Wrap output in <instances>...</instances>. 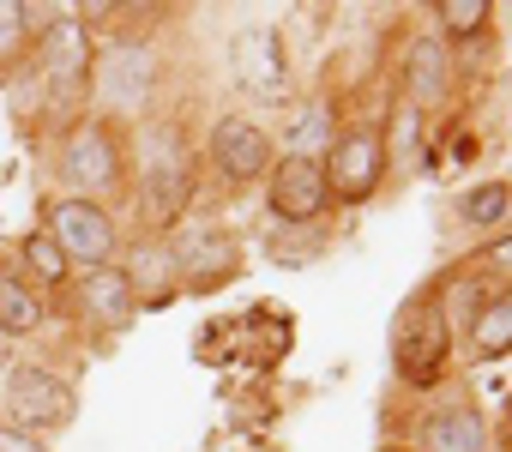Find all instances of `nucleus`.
Returning a JSON list of instances; mask_svg holds the SVG:
<instances>
[{"instance_id": "13", "label": "nucleus", "mask_w": 512, "mask_h": 452, "mask_svg": "<svg viewBox=\"0 0 512 452\" xmlns=\"http://www.w3.org/2000/svg\"><path fill=\"white\" fill-rule=\"evenodd\" d=\"M151 85H157V55L151 49H115L109 55V73H103V97L115 103V109H139L145 97H151Z\"/></svg>"}, {"instance_id": "15", "label": "nucleus", "mask_w": 512, "mask_h": 452, "mask_svg": "<svg viewBox=\"0 0 512 452\" xmlns=\"http://www.w3.org/2000/svg\"><path fill=\"white\" fill-rule=\"evenodd\" d=\"M79 302H85V314H91V320H103L109 332H121V326L139 314V302H133V290H127V278H121L115 266H97V272H85V284H79Z\"/></svg>"}, {"instance_id": "22", "label": "nucleus", "mask_w": 512, "mask_h": 452, "mask_svg": "<svg viewBox=\"0 0 512 452\" xmlns=\"http://www.w3.org/2000/svg\"><path fill=\"white\" fill-rule=\"evenodd\" d=\"M25 19H31V7H13V0H0V55H13V49L25 43V31H31Z\"/></svg>"}, {"instance_id": "21", "label": "nucleus", "mask_w": 512, "mask_h": 452, "mask_svg": "<svg viewBox=\"0 0 512 452\" xmlns=\"http://www.w3.org/2000/svg\"><path fill=\"white\" fill-rule=\"evenodd\" d=\"M434 19L446 25V37H476L488 25V0H434Z\"/></svg>"}, {"instance_id": "4", "label": "nucleus", "mask_w": 512, "mask_h": 452, "mask_svg": "<svg viewBox=\"0 0 512 452\" xmlns=\"http://www.w3.org/2000/svg\"><path fill=\"white\" fill-rule=\"evenodd\" d=\"M229 61H235V79H241L247 97L284 103L290 67H284V37H278V25H247V31L229 43Z\"/></svg>"}, {"instance_id": "9", "label": "nucleus", "mask_w": 512, "mask_h": 452, "mask_svg": "<svg viewBox=\"0 0 512 452\" xmlns=\"http://www.w3.org/2000/svg\"><path fill=\"white\" fill-rule=\"evenodd\" d=\"M211 163H217V175L223 181H260V175H272V139L253 127V121H217L211 127Z\"/></svg>"}, {"instance_id": "18", "label": "nucleus", "mask_w": 512, "mask_h": 452, "mask_svg": "<svg viewBox=\"0 0 512 452\" xmlns=\"http://www.w3.org/2000/svg\"><path fill=\"white\" fill-rule=\"evenodd\" d=\"M37 326H43L37 296H31L13 272H0V338H25V332H37Z\"/></svg>"}, {"instance_id": "16", "label": "nucleus", "mask_w": 512, "mask_h": 452, "mask_svg": "<svg viewBox=\"0 0 512 452\" xmlns=\"http://www.w3.org/2000/svg\"><path fill=\"white\" fill-rule=\"evenodd\" d=\"M452 85V67H446V49L434 37H416L410 43V61H404V91L410 103H440Z\"/></svg>"}, {"instance_id": "14", "label": "nucleus", "mask_w": 512, "mask_h": 452, "mask_svg": "<svg viewBox=\"0 0 512 452\" xmlns=\"http://www.w3.org/2000/svg\"><path fill=\"white\" fill-rule=\"evenodd\" d=\"M422 452H488V428L476 404H446L422 428Z\"/></svg>"}, {"instance_id": "11", "label": "nucleus", "mask_w": 512, "mask_h": 452, "mask_svg": "<svg viewBox=\"0 0 512 452\" xmlns=\"http://www.w3.org/2000/svg\"><path fill=\"white\" fill-rule=\"evenodd\" d=\"M121 278H127V290H133L139 308H163V302H175V290H181V272H175L169 242H139Z\"/></svg>"}, {"instance_id": "23", "label": "nucleus", "mask_w": 512, "mask_h": 452, "mask_svg": "<svg viewBox=\"0 0 512 452\" xmlns=\"http://www.w3.org/2000/svg\"><path fill=\"white\" fill-rule=\"evenodd\" d=\"M0 452H49L37 434H19L13 422H0Z\"/></svg>"}, {"instance_id": "25", "label": "nucleus", "mask_w": 512, "mask_h": 452, "mask_svg": "<svg viewBox=\"0 0 512 452\" xmlns=\"http://www.w3.org/2000/svg\"><path fill=\"white\" fill-rule=\"evenodd\" d=\"M386 452H404V446H386Z\"/></svg>"}, {"instance_id": "5", "label": "nucleus", "mask_w": 512, "mask_h": 452, "mask_svg": "<svg viewBox=\"0 0 512 452\" xmlns=\"http://www.w3.org/2000/svg\"><path fill=\"white\" fill-rule=\"evenodd\" d=\"M320 169H326V187H332L344 205H362V199L380 187V169H386V139H380V133H368V127H362V133H344Z\"/></svg>"}, {"instance_id": "20", "label": "nucleus", "mask_w": 512, "mask_h": 452, "mask_svg": "<svg viewBox=\"0 0 512 452\" xmlns=\"http://www.w3.org/2000/svg\"><path fill=\"white\" fill-rule=\"evenodd\" d=\"M506 205H512V187H506V181H482V187H470V193L458 199L464 223H500Z\"/></svg>"}, {"instance_id": "12", "label": "nucleus", "mask_w": 512, "mask_h": 452, "mask_svg": "<svg viewBox=\"0 0 512 452\" xmlns=\"http://www.w3.org/2000/svg\"><path fill=\"white\" fill-rule=\"evenodd\" d=\"M139 199H145L151 223H175V217L187 211V199H193V169H187V157H181V151H163V157L145 169Z\"/></svg>"}, {"instance_id": "2", "label": "nucleus", "mask_w": 512, "mask_h": 452, "mask_svg": "<svg viewBox=\"0 0 512 452\" xmlns=\"http://www.w3.org/2000/svg\"><path fill=\"white\" fill-rule=\"evenodd\" d=\"M79 410V392L49 374V368H13L7 380V422L19 434H49V428H67Z\"/></svg>"}, {"instance_id": "10", "label": "nucleus", "mask_w": 512, "mask_h": 452, "mask_svg": "<svg viewBox=\"0 0 512 452\" xmlns=\"http://www.w3.org/2000/svg\"><path fill=\"white\" fill-rule=\"evenodd\" d=\"M43 73L61 85V91H79L91 85V37L79 19H55L43 31Z\"/></svg>"}, {"instance_id": "3", "label": "nucleus", "mask_w": 512, "mask_h": 452, "mask_svg": "<svg viewBox=\"0 0 512 452\" xmlns=\"http://www.w3.org/2000/svg\"><path fill=\"white\" fill-rule=\"evenodd\" d=\"M49 236L61 242L67 266L97 272V266H109V254H115V217H109L91 193H67V199L55 205V217H49Z\"/></svg>"}, {"instance_id": "19", "label": "nucleus", "mask_w": 512, "mask_h": 452, "mask_svg": "<svg viewBox=\"0 0 512 452\" xmlns=\"http://www.w3.org/2000/svg\"><path fill=\"white\" fill-rule=\"evenodd\" d=\"M19 254H25V266H31V278H43L49 290H55V284H67V272H73V266H67V254H61V242H55L49 230H31Z\"/></svg>"}, {"instance_id": "24", "label": "nucleus", "mask_w": 512, "mask_h": 452, "mask_svg": "<svg viewBox=\"0 0 512 452\" xmlns=\"http://www.w3.org/2000/svg\"><path fill=\"white\" fill-rule=\"evenodd\" d=\"M482 260H488V266H506V272H512V236H506V242H494V248H488Z\"/></svg>"}, {"instance_id": "17", "label": "nucleus", "mask_w": 512, "mask_h": 452, "mask_svg": "<svg viewBox=\"0 0 512 452\" xmlns=\"http://www.w3.org/2000/svg\"><path fill=\"white\" fill-rule=\"evenodd\" d=\"M470 356H476V362H500V356H512V290L494 296V302L476 314V326H470Z\"/></svg>"}, {"instance_id": "1", "label": "nucleus", "mask_w": 512, "mask_h": 452, "mask_svg": "<svg viewBox=\"0 0 512 452\" xmlns=\"http://www.w3.org/2000/svg\"><path fill=\"white\" fill-rule=\"evenodd\" d=\"M446 356H452V326H446L440 296L404 302V314L392 320V368H398V380L428 392L446 374Z\"/></svg>"}, {"instance_id": "6", "label": "nucleus", "mask_w": 512, "mask_h": 452, "mask_svg": "<svg viewBox=\"0 0 512 452\" xmlns=\"http://www.w3.org/2000/svg\"><path fill=\"white\" fill-rule=\"evenodd\" d=\"M169 254H175V272H181V284L193 296H205V290H217V284H229L241 272V248L223 230H187Z\"/></svg>"}, {"instance_id": "7", "label": "nucleus", "mask_w": 512, "mask_h": 452, "mask_svg": "<svg viewBox=\"0 0 512 452\" xmlns=\"http://www.w3.org/2000/svg\"><path fill=\"white\" fill-rule=\"evenodd\" d=\"M61 175L73 187H91V193L115 187L121 181V145H115V133L103 121H79L67 133V145H61Z\"/></svg>"}, {"instance_id": "8", "label": "nucleus", "mask_w": 512, "mask_h": 452, "mask_svg": "<svg viewBox=\"0 0 512 452\" xmlns=\"http://www.w3.org/2000/svg\"><path fill=\"white\" fill-rule=\"evenodd\" d=\"M326 199H332V187H326L320 157L290 151V157L272 169V211H278L284 223H314V217L326 211Z\"/></svg>"}]
</instances>
